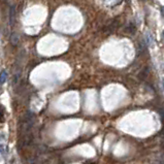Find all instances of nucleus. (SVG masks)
<instances>
[{
	"label": "nucleus",
	"instance_id": "1",
	"mask_svg": "<svg viewBox=\"0 0 164 164\" xmlns=\"http://www.w3.org/2000/svg\"><path fill=\"white\" fill-rule=\"evenodd\" d=\"M15 19H16V6L12 5L9 10V22L12 25H14Z\"/></svg>",
	"mask_w": 164,
	"mask_h": 164
},
{
	"label": "nucleus",
	"instance_id": "2",
	"mask_svg": "<svg viewBox=\"0 0 164 164\" xmlns=\"http://www.w3.org/2000/svg\"><path fill=\"white\" fill-rule=\"evenodd\" d=\"M144 40H146V44H148V46H152L153 44H154V38H153V35L151 33H147L146 36H144Z\"/></svg>",
	"mask_w": 164,
	"mask_h": 164
},
{
	"label": "nucleus",
	"instance_id": "3",
	"mask_svg": "<svg viewBox=\"0 0 164 164\" xmlns=\"http://www.w3.org/2000/svg\"><path fill=\"white\" fill-rule=\"evenodd\" d=\"M7 79V73H6V71H1V73H0V84H4L5 83V81Z\"/></svg>",
	"mask_w": 164,
	"mask_h": 164
},
{
	"label": "nucleus",
	"instance_id": "4",
	"mask_svg": "<svg viewBox=\"0 0 164 164\" xmlns=\"http://www.w3.org/2000/svg\"><path fill=\"white\" fill-rule=\"evenodd\" d=\"M18 40H19L18 35H17V34H15V33H12V37H10V42H12V44L15 46V44H18Z\"/></svg>",
	"mask_w": 164,
	"mask_h": 164
},
{
	"label": "nucleus",
	"instance_id": "5",
	"mask_svg": "<svg viewBox=\"0 0 164 164\" xmlns=\"http://www.w3.org/2000/svg\"><path fill=\"white\" fill-rule=\"evenodd\" d=\"M0 153H1L2 155L4 154V146L3 144H0Z\"/></svg>",
	"mask_w": 164,
	"mask_h": 164
},
{
	"label": "nucleus",
	"instance_id": "6",
	"mask_svg": "<svg viewBox=\"0 0 164 164\" xmlns=\"http://www.w3.org/2000/svg\"><path fill=\"white\" fill-rule=\"evenodd\" d=\"M160 9H161V14H162V16L164 17V6H161Z\"/></svg>",
	"mask_w": 164,
	"mask_h": 164
},
{
	"label": "nucleus",
	"instance_id": "7",
	"mask_svg": "<svg viewBox=\"0 0 164 164\" xmlns=\"http://www.w3.org/2000/svg\"><path fill=\"white\" fill-rule=\"evenodd\" d=\"M161 40H162V42L164 44V32L162 33V36H161Z\"/></svg>",
	"mask_w": 164,
	"mask_h": 164
},
{
	"label": "nucleus",
	"instance_id": "8",
	"mask_svg": "<svg viewBox=\"0 0 164 164\" xmlns=\"http://www.w3.org/2000/svg\"><path fill=\"white\" fill-rule=\"evenodd\" d=\"M162 85H163V89H164V79H162Z\"/></svg>",
	"mask_w": 164,
	"mask_h": 164
},
{
	"label": "nucleus",
	"instance_id": "9",
	"mask_svg": "<svg viewBox=\"0 0 164 164\" xmlns=\"http://www.w3.org/2000/svg\"><path fill=\"white\" fill-rule=\"evenodd\" d=\"M144 1H149V0H144Z\"/></svg>",
	"mask_w": 164,
	"mask_h": 164
}]
</instances>
